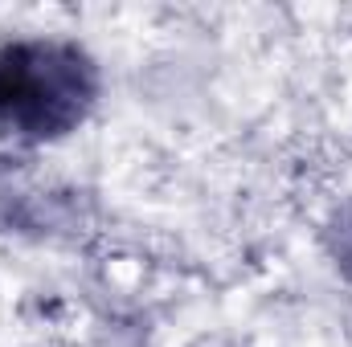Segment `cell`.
Wrapping results in <instances>:
<instances>
[{"label":"cell","mask_w":352,"mask_h":347,"mask_svg":"<svg viewBox=\"0 0 352 347\" xmlns=\"http://www.w3.org/2000/svg\"><path fill=\"white\" fill-rule=\"evenodd\" d=\"M102 90L98 62L66 37H21L0 45V135L58 143L90 119Z\"/></svg>","instance_id":"cell-1"},{"label":"cell","mask_w":352,"mask_h":347,"mask_svg":"<svg viewBox=\"0 0 352 347\" xmlns=\"http://www.w3.org/2000/svg\"><path fill=\"white\" fill-rule=\"evenodd\" d=\"M340 261L352 265V233H344V241H340Z\"/></svg>","instance_id":"cell-2"}]
</instances>
